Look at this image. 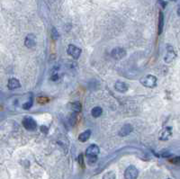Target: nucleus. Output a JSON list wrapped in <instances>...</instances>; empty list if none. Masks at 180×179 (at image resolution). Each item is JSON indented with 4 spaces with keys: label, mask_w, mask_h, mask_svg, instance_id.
Instances as JSON below:
<instances>
[{
    "label": "nucleus",
    "mask_w": 180,
    "mask_h": 179,
    "mask_svg": "<svg viewBox=\"0 0 180 179\" xmlns=\"http://www.w3.org/2000/svg\"><path fill=\"white\" fill-rule=\"evenodd\" d=\"M171 162H173L174 164H178L179 163V158L178 157H176V158H175L174 159L171 160Z\"/></svg>",
    "instance_id": "obj_23"
},
{
    "label": "nucleus",
    "mask_w": 180,
    "mask_h": 179,
    "mask_svg": "<svg viewBox=\"0 0 180 179\" xmlns=\"http://www.w3.org/2000/svg\"><path fill=\"white\" fill-rule=\"evenodd\" d=\"M172 136V128L167 126V127H165L164 129L161 130V131L160 132V140H162V141H166L169 139L170 137Z\"/></svg>",
    "instance_id": "obj_7"
},
{
    "label": "nucleus",
    "mask_w": 180,
    "mask_h": 179,
    "mask_svg": "<svg viewBox=\"0 0 180 179\" xmlns=\"http://www.w3.org/2000/svg\"><path fill=\"white\" fill-rule=\"evenodd\" d=\"M51 39L53 41H57L59 39V32L58 31L56 30V28H52L51 29Z\"/></svg>",
    "instance_id": "obj_19"
},
{
    "label": "nucleus",
    "mask_w": 180,
    "mask_h": 179,
    "mask_svg": "<svg viewBox=\"0 0 180 179\" xmlns=\"http://www.w3.org/2000/svg\"><path fill=\"white\" fill-rule=\"evenodd\" d=\"M31 106H32V102H28V103H26V104H25L24 105H22V108L27 110V109L31 108Z\"/></svg>",
    "instance_id": "obj_21"
},
{
    "label": "nucleus",
    "mask_w": 180,
    "mask_h": 179,
    "mask_svg": "<svg viewBox=\"0 0 180 179\" xmlns=\"http://www.w3.org/2000/svg\"><path fill=\"white\" fill-rule=\"evenodd\" d=\"M78 161H79V164L84 167V162H83V155L80 154L79 157H78Z\"/></svg>",
    "instance_id": "obj_22"
},
{
    "label": "nucleus",
    "mask_w": 180,
    "mask_h": 179,
    "mask_svg": "<svg viewBox=\"0 0 180 179\" xmlns=\"http://www.w3.org/2000/svg\"><path fill=\"white\" fill-rule=\"evenodd\" d=\"M91 131L90 130H86L85 131H83L82 133H80L79 135H78V140L80 142H86L89 138L91 136Z\"/></svg>",
    "instance_id": "obj_13"
},
{
    "label": "nucleus",
    "mask_w": 180,
    "mask_h": 179,
    "mask_svg": "<svg viewBox=\"0 0 180 179\" xmlns=\"http://www.w3.org/2000/svg\"><path fill=\"white\" fill-rule=\"evenodd\" d=\"M115 89L119 92V93H125L128 91L129 89V86L127 85V83L123 82V81H116L115 84Z\"/></svg>",
    "instance_id": "obj_9"
},
{
    "label": "nucleus",
    "mask_w": 180,
    "mask_h": 179,
    "mask_svg": "<svg viewBox=\"0 0 180 179\" xmlns=\"http://www.w3.org/2000/svg\"><path fill=\"white\" fill-rule=\"evenodd\" d=\"M132 130H133L132 125L127 124H124L121 128V130L119 131L118 134H119V136H121V137H124V136L129 135V134L132 131Z\"/></svg>",
    "instance_id": "obj_10"
},
{
    "label": "nucleus",
    "mask_w": 180,
    "mask_h": 179,
    "mask_svg": "<svg viewBox=\"0 0 180 179\" xmlns=\"http://www.w3.org/2000/svg\"><path fill=\"white\" fill-rule=\"evenodd\" d=\"M103 114V109L101 108L100 106H96L92 109L91 111V114L94 118H98L102 115Z\"/></svg>",
    "instance_id": "obj_14"
},
{
    "label": "nucleus",
    "mask_w": 180,
    "mask_h": 179,
    "mask_svg": "<svg viewBox=\"0 0 180 179\" xmlns=\"http://www.w3.org/2000/svg\"><path fill=\"white\" fill-rule=\"evenodd\" d=\"M115 178H116V175L114 171H109L105 173L103 176V179H115Z\"/></svg>",
    "instance_id": "obj_18"
},
{
    "label": "nucleus",
    "mask_w": 180,
    "mask_h": 179,
    "mask_svg": "<svg viewBox=\"0 0 180 179\" xmlns=\"http://www.w3.org/2000/svg\"><path fill=\"white\" fill-rule=\"evenodd\" d=\"M167 179H170V178H167Z\"/></svg>",
    "instance_id": "obj_24"
},
{
    "label": "nucleus",
    "mask_w": 180,
    "mask_h": 179,
    "mask_svg": "<svg viewBox=\"0 0 180 179\" xmlns=\"http://www.w3.org/2000/svg\"><path fill=\"white\" fill-rule=\"evenodd\" d=\"M127 55V51L125 49L121 48V47H117L112 49V51H111V56L112 59H115L116 60H120L123 58H125Z\"/></svg>",
    "instance_id": "obj_2"
},
{
    "label": "nucleus",
    "mask_w": 180,
    "mask_h": 179,
    "mask_svg": "<svg viewBox=\"0 0 180 179\" xmlns=\"http://www.w3.org/2000/svg\"><path fill=\"white\" fill-rule=\"evenodd\" d=\"M96 160H97V157H88V158H87V162L90 165L96 163Z\"/></svg>",
    "instance_id": "obj_20"
},
{
    "label": "nucleus",
    "mask_w": 180,
    "mask_h": 179,
    "mask_svg": "<svg viewBox=\"0 0 180 179\" xmlns=\"http://www.w3.org/2000/svg\"><path fill=\"white\" fill-rule=\"evenodd\" d=\"M99 152H100L99 147L96 144H92L86 149V158H88V157H97Z\"/></svg>",
    "instance_id": "obj_8"
},
{
    "label": "nucleus",
    "mask_w": 180,
    "mask_h": 179,
    "mask_svg": "<svg viewBox=\"0 0 180 179\" xmlns=\"http://www.w3.org/2000/svg\"><path fill=\"white\" fill-rule=\"evenodd\" d=\"M68 54H69L70 57H72L74 60H78L81 55V50L80 48H78L77 46L74 45V44H70L69 46H68Z\"/></svg>",
    "instance_id": "obj_4"
},
{
    "label": "nucleus",
    "mask_w": 180,
    "mask_h": 179,
    "mask_svg": "<svg viewBox=\"0 0 180 179\" xmlns=\"http://www.w3.org/2000/svg\"><path fill=\"white\" fill-rule=\"evenodd\" d=\"M164 28V15L162 12H160L159 14V21H158V33L160 35Z\"/></svg>",
    "instance_id": "obj_12"
},
{
    "label": "nucleus",
    "mask_w": 180,
    "mask_h": 179,
    "mask_svg": "<svg viewBox=\"0 0 180 179\" xmlns=\"http://www.w3.org/2000/svg\"><path fill=\"white\" fill-rule=\"evenodd\" d=\"M70 124L72 126L76 125L77 124V121H78V114L77 113H73L70 118Z\"/></svg>",
    "instance_id": "obj_17"
},
{
    "label": "nucleus",
    "mask_w": 180,
    "mask_h": 179,
    "mask_svg": "<svg viewBox=\"0 0 180 179\" xmlns=\"http://www.w3.org/2000/svg\"><path fill=\"white\" fill-rule=\"evenodd\" d=\"M71 109L74 113H77L79 114L81 112V104L79 102H74L72 105H71Z\"/></svg>",
    "instance_id": "obj_16"
},
{
    "label": "nucleus",
    "mask_w": 180,
    "mask_h": 179,
    "mask_svg": "<svg viewBox=\"0 0 180 179\" xmlns=\"http://www.w3.org/2000/svg\"><path fill=\"white\" fill-rule=\"evenodd\" d=\"M22 126L27 131H32L37 129V122L35 120H33L32 117H25L22 120Z\"/></svg>",
    "instance_id": "obj_3"
},
{
    "label": "nucleus",
    "mask_w": 180,
    "mask_h": 179,
    "mask_svg": "<svg viewBox=\"0 0 180 179\" xmlns=\"http://www.w3.org/2000/svg\"><path fill=\"white\" fill-rule=\"evenodd\" d=\"M20 86H21V84L17 78H10V79L8 80L7 87L10 89V90H14V89L19 88Z\"/></svg>",
    "instance_id": "obj_11"
},
{
    "label": "nucleus",
    "mask_w": 180,
    "mask_h": 179,
    "mask_svg": "<svg viewBox=\"0 0 180 179\" xmlns=\"http://www.w3.org/2000/svg\"><path fill=\"white\" fill-rule=\"evenodd\" d=\"M139 175V170L134 166H128L124 172L125 179H137Z\"/></svg>",
    "instance_id": "obj_5"
},
{
    "label": "nucleus",
    "mask_w": 180,
    "mask_h": 179,
    "mask_svg": "<svg viewBox=\"0 0 180 179\" xmlns=\"http://www.w3.org/2000/svg\"><path fill=\"white\" fill-rule=\"evenodd\" d=\"M140 82L143 86L153 88L157 86V77L153 75H147V76L141 77Z\"/></svg>",
    "instance_id": "obj_1"
},
{
    "label": "nucleus",
    "mask_w": 180,
    "mask_h": 179,
    "mask_svg": "<svg viewBox=\"0 0 180 179\" xmlns=\"http://www.w3.org/2000/svg\"><path fill=\"white\" fill-rule=\"evenodd\" d=\"M176 52L174 51H169L167 52V55L166 56V58H165V61L166 63H171L174 59L176 58Z\"/></svg>",
    "instance_id": "obj_15"
},
{
    "label": "nucleus",
    "mask_w": 180,
    "mask_h": 179,
    "mask_svg": "<svg viewBox=\"0 0 180 179\" xmlns=\"http://www.w3.org/2000/svg\"><path fill=\"white\" fill-rule=\"evenodd\" d=\"M36 43H37V38L35 34H33V33H30L25 39V45L29 49L34 48L36 46Z\"/></svg>",
    "instance_id": "obj_6"
}]
</instances>
